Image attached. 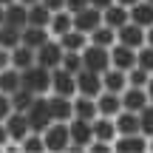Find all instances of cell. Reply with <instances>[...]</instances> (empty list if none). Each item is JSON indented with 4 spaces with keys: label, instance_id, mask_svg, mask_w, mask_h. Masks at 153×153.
Here are the masks:
<instances>
[{
    "label": "cell",
    "instance_id": "1",
    "mask_svg": "<svg viewBox=\"0 0 153 153\" xmlns=\"http://www.w3.org/2000/svg\"><path fill=\"white\" fill-rule=\"evenodd\" d=\"M45 153H65L68 150V122H51L40 131Z\"/></svg>",
    "mask_w": 153,
    "mask_h": 153
},
{
    "label": "cell",
    "instance_id": "2",
    "mask_svg": "<svg viewBox=\"0 0 153 153\" xmlns=\"http://www.w3.org/2000/svg\"><path fill=\"white\" fill-rule=\"evenodd\" d=\"M20 79H23V88H28V91L34 94V97H45L51 88V71L43 65H28L26 71H20Z\"/></svg>",
    "mask_w": 153,
    "mask_h": 153
},
{
    "label": "cell",
    "instance_id": "3",
    "mask_svg": "<svg viewBox=\"0 0 153 153\" xmlns=\"http://www.w3.org/2000/svg\"><path fill=\"white\" fill-rule=\"evenodd\" d=\"M94 142L91 133V122L85 119H68V153H85L88 145Z\"/></svg>",
    "mask_w": 153,
    "mask_h": 153
},
{
    "label": "cell",
    "instance_id": "4",
    "mask_svg": "<svg viewBox=\"0 0 153 153\" xmlns=\"http://www.w3.org/2000/svg\"><path fill=\"white\" fill-rule=\"evenodd\" d=\"M23 114H26V119H28V128H31V131H43L45 125H51V111H48V94H45V97H34L31 99V105H28L26 111H23Z\"/></svg>",
    "mask_w": 153,
    "mask_h": 153
},
{
    "label": "cell",
    "instance_id": "5",
    "mask_svg": "<svg viewBox=\"0 0 153 153\" xmlns=\"http://www.w3.org/2000/svg\"><path fill=\"white\" fill-rule=\"evenodd\" d=\"M116 43L128 45V48H139V45L150 43V28H142L136 26V23H122L119 28H116Z\"/></svg>",
    "mask_w": 153,
    "mask_h": 153
},
{
    "label": "cell",
    "instance_id": "6",
    "mask_svg": "<svg viewBox=\"0 0 153 153\" xmlns=\"http://www.w3.org/2000/svg\"><path fill=\"white\" fill-rule=\"evenodd\" d=\"M79 57H82V68H85V71L102 74L105 68H111V62H108V48H99V45H91V43H88L85 48L79 51Z\"/></svg>",
    "mask_w": 153,
    "mask_h": 153
},
{
    "label": "cell",
    "instance_id": "7",
    "mask_svg": "<svg viewBox=\"0 0 153 153\" xmlns=\"http://www.w3.org/2000/svg\"><path fill=\"white\" fill-rule=\"evenodd\" d=\"M60 60H62V45L57 43L54 37H48L37 51H34V62H37V65H43V68H48V71L60 65Z\"/></svg>",
    "mask_w": 153,
    "mask_h": 153
},
{
    "label": "cell",
    "instance_id": "8",
    "mask_svg": "<svg viewBox=\"0 0 153 153\" xmlns=\"http://www.w3.org/2000/svg\"><path fill=\"white\" fill-rule=\"evenodd\" d=\"M119 102H122V108H125V111H139V108H145L148 102H153V97H150V88L125 85V88H122V94H119Z\"/></svg>",
    "mask_w": 153,
    "mask_h": 153
},
{
    "label": "cell",
    "instance_id": "9",
    "mask_svg": "<svg viewBox=\"0 0 153 153\" xmlns=\"http://www.w3.org/2000/svg\"><path fill=\"white\" fill-rule=\"evenodd\" d=\"M48 94H57V97H74L76 94V82H74V74L65 71V68H51V88Z\"/></svg>",
    "mask_w": 153,
    "mask_h": 153
},
{
    "label": "cell",
    "instance_id": "10",
    "mask_svg": "<svg viewBox=\"0 0 153 153\" xmlns=\"http://www.w3.org/2000/svg\"><path fill=\"white\" fill-rule=\"evenodd\" d=\"M114 150L116 153H148L150 150V139L142 133H125V136L114 139Z\"/></svg>",
    "mask_w": 153,
    "mask_h": 153
},
{
    "label": "cell",
    "instance_id": "11",
    "mask_svg": "<svg viewBox=\"0 0 153 153\" xmlns=\"http://www.w3.org/2000/svg\"><path fill=\"white\" fill-rule=\"evenodd\" d=\"M108 62H111V68L128 71V68L136 65V48H128V45H122V43H114L108 48Z\"/></svg>",
    "mask_w": 153,
    "mask_h": 153
},
{
    "label": "cell",
    "instance_id": "12",
    "mask_svg": "<svg viewBox=\"0 0 153 153\" xmlns=\"http://www.w3.org/2000/svg\"><path fill=\"white\" fill-rule=\"evenodd\" d=\"M74 82H76V94H82V97H97L99 91H102V79H99V74L94 71H85V68H79V71L74 74Z\"/></svg>",
    "mask_w": 153,
    "mask_h": 153
},
{
    "label": "cell",
    "instance_id": "13",
    "mask_svg": "<svg viewBox=\"0 0 153 153\" xmlns=\"http://www.w3.org/2000/svg\"><path fill=\"white\" fill-rule=\"evenodd\" d=\"M91 133L97 142H108L114 148V139H116V125H114V116H94L91 119Z\"/></svg>",
    "mask_w": 153,
    "mask_h": 153
},
{
    "label": "cell",
    "instance_id": "14",
    "mask_svg": "<svg viewBox=\"0 0 153 153\" xmlns=\"http://www.w3.org/2000/svg\"><path fill=\"white\" fill-rule=\"evenodd\" d=\"M3 122H6V131H9V139H11V142H17V145L26 139L28 131H31V128H28V119H26V114H23V111H11V114L6 116Z\"/></svg>",
    "mask_w": 153,
    "mask_h": 153
},
{
    "label": "cell",
    "instance_id": "15",
    "mask_svg": "<svg viewBox=\"0 0 153 153\" xmlns=\"http://www.w3.org/2000/svg\"><path fill=\"white\" fill-rule=\"evenodd\" d=\"M74 17V28L76 31H82V34H91L94 28L102 23V11L99 9H94V6H88V9H82V11H76Z\"/></svg>",
    "mask_w": 153,
    "mask_h": 153
},
{
    "label": "cell",
    "instance_id": "16",
    "mask_svg": "<svg viewBox=\"0 0 153 153\" xmlns=\"http://www.w3.org/2000/svg\"><path fill=\"white\" fill-rule=\"evenodd\" d=\"M94 102H97V114L99 116H116L122 111L119 94H114V91H99L97 97H94Z\"/></svg>",
    "mask_w": 153,
    "mask_h": 153
},
{
    "label": "cell",
    "instance_id": "17",
    "mask_svg": "<svg viewBox=\"0 0 153 153\" xmlns=\"http://www.w3.org/2000/svg\"><path fill=\"white\" fill-rule=\"evenodd\" d=\"M128 20L142 26V28H153V3H148V0L133 3L131 9H128Z\"/></svg>",
    "mask_w": 153,
    "mask_h": 153
},
{
    "label": "cell",
    "instance_id": "18",
    "mask_svg": "<svg viewBox=\"0 0 153 153\" xmlns=\"http://www.w3.org/2000/svg\"><path fill=\"white\" fill-rule=\"evenodd\" d=\"M71 28H74V17H71V11H65V9L51 11V20H48V34H51V37H62V34L71 31Z\"/></svg>",
    "mask_w": 153,
    "mask_h": 153
},
{
    "label": "cell",
    "instance_id": "19",
    "mask_svg": "<svg viewBox=\"0 0 153 153\" xmlns=\"http://www.w3.org/2000/svg\"><path fill=\"white\" fill-rule=\"evenodd\" d=\"M114 125H116V136L142 133V131H139V114H136V111H125V108H122L119 114L114 116Z\"/></svg>",
    "mask_w": 153,
    "mask_h": 153
},
{
    "label": "cell",
    "instance_id": "20",
    "mask_svg": "<svg viewBox=\"0 0 153 153\" xmlns=\"http://www.w3.org/2000/svg\"><path fill=\"white\" fill-rule=\"evenodd\" d=\"M48 111H51V119L68 122V119L74 116V111H71V97H57V94H48Z\"/></svg>",
    "mask_w": 153,
    "mask_h": 153
},
{
    "label": "cell",
    "instance_id": "21",
    "mask_svg": "<svg viewBox=\"0 0 153 153\" xmlns=\"http://www.w3.org/2000/svg\"><path fill=\"white\" fill-rule=\"evenodd\" d=\"M71 111H74V119H85L91 122L97 116V102L91 97H82V94H74L71 97Z\"/></svg>",
    "mask_w": 153,
    "mask_h": 153
},
{
    "label": "cell",
    "instance_id": "22",
    "mask_svg": "<svg viewBox=\"0 0 153 153\" xmlns=\"http://www.w3.org/2000/svg\"><path fill=\"white\" fill-rule=\"evenodd\" d=\"M99 79H102V91H114V94H122V88L128 85L125 71H119V68H105Z\"/></svg>",
    "mask_w": 153,
    "mask_h": 153
},
{
    "label": "cell",
    "instance_id": "23",
    "mask_svg": "<svg viewBox=\"0 0 153 153\" xmlns=\"http://www.w3.org/2000/svg\"><path fill=\"white\" fill-rule=\"evenodd\" d=\"M48 37H51L48 28H37V26H26V28L20 31V43H23V45H28L31 51H37Z\"/></svg>",
    "mask_w": 153,
    "mask_h": 153
},
{
    "label": "cell",
    "instance_id": "24",
    "mask_svg": "<svg viewBox=\"0 0 153 153\" xmlns=\"http://www.w3.org/2000/svg\"><path fill=\"white\" fill-rule=\"evenodd\" d=\"M26 14H28V6H23V3H17V0H14V3L6 6V20L3 23L23 31V28H26Z\"/></svg>",
    "mask_w": 153,
    "mask_h": 153
},
{
    "label": "cell",
    "instance_id": "25",
    "mask_svg": "<svg viewBox=\"0 0 153 153\" xmlns=\"http://www.w3.org/2000/svg\"><path fill=\"white\" fill-rule=\"evenodd\" d=\"M102 23L116 31L122 23H128V9H125V6H119V3H111L108 9H102Z\"/></svg>",
    "mask_w": 153,
    "mask_h": 153
},
{
    "label": "cell",
    "instance_id": "26",
    "mask_svg": "<svg viewBox=\"0 0 153 153\" xmlns=\"http://www.w3.org/2000/svg\"><path fill=\"white\" fill-rule=\"evenodd\" d=\"M54 40L62 45V51H82L88 45V34L76 31V28H71V31H65L62 37H54Z\"/></svg>",
    "mask_w": 153,
    "mask_h": 153
},
{
    "label": "cell",
    "instance_id": "27",
    "mask_svg": "<svg viewBox=\"0 0 153 153\" xmlns=\"http://www.w3.org/2000/svg\"><path fill=\"white\" fill-rule=\"evenodd\" d=\"M88 43H91V45H99V48H111V45L116 43V31H114V28H108L105 23H99V26L88 34Z\"/></svg>",
    "mask_w": 153,
    "mask_h": 153
},
{
    "label": "cell",
    "instance_id": "28",
    "mask_svg": "<svg viewBox=\"0 0 153 153\" xmlns=\"http://www.w3.org/2000/svg\"><path fill=\"white\" fill-rule=\"evenodd\" d=\"M9 57H11V68H17V71H26L28 65H34V51L28 48V45H14V48L9 51Z\"/></svg>",
    "mask_w": 153,
    "mask_h": 153
},
{
    "label": "cell",
    "instance_id": "29",
    "mask_svg": "<svg viewBox=\"0 0 153 153\" xmlns=\"http://www.w3.org/2000/svg\"><path fill=\"white\" fill-rule=\"evenodd\" d=\"M48 20H51V11L45 9L43 3H34V6H28V14H26V26L48 28Z\"/></svg>",
    "mask_w": 153,
    "mask_h": 153
},
{
    "label": "cell",
    "instance_id": "30",
    "mask_svg": "<svg viewBox=\"0 0 153 153\" xmlns=\"http://www.w3.org/2000/svg\"><path fill=\"white\" fill-rule=\"evenodd\" d=\"M125 79H128V85L150 88V85H153V71H145V68L133 65V68H128V71H125Z\"/></svg>",
    "mask_w": 153,
    "mask_h": 153
},
{
    "label": "cell",
    "instance_id": "31",
    "mask_svg": "<svg viewBox=\"0 0 153 153\" xmlns=\"http://www.w3.org/2000/svg\"><path fill=\"white\" fill-rule=\"evenodd\" d=\"M23 85V79H20V71L17 68H3L0 71V94H11V91H17V88Z\"/></svg>",
    "mask_w": 153,
    "mask_h": 153
},
{
    "label": "cell",
    "instance_id": "32",
    "mask_svg": "<svg viewBox=\"0 0 153 153\" xmlns=\"http://www.w3.org/2000/svg\"><path fill=\"white\" fill-rule=\"evenodd\" d=\"M31 99H34V94L28 91V88H17V91H11L9 94V102H11V111H26L28 105H31Z\"/></svg>",
    "mask_w": 153,
    "mask_h": 153
},
{
    "label": "cell",
    "instance_id": "33",
    "mask_svg": "<svg viewBox=\"0 0 153 153\" xmlns=\"http://www.w3.org/2000/svg\"><path fill=\"white\" fill-rule=\"evenodd\" d=\"M14 45H20V28H11V26H0V48L11 51Z\"/></svg>",
    "mask_w": 153,
    "mask_h": 153
},
{
    "label": "cell",
    "instance_id": "34",
    "mask_svg": "<svg viewBox=\"0 0 153 153\" xmlns=\"http://www.w3.org/2000/svg\"><path fill=\"white\" fill-rule=\"evenodd\" d=\"M139 114V131H142V136H153V102H148L145 108L136 111Z\"/></svg>",
    "mask_w": 153,
    "mask_h": 153
},
{
    "label": "cell",
    "instance_id": "35",
    "mask_svg": "<svg viewBox=\"0 0 153 153\" xmlns=\"http://www.w3.org/2000/svg\"><path fill=\"white\" fill-rule=\"evenodd\" d=\"M20 153H45V148H43V136H40L37 131H28L26 139L20 142Z\"/></svg>",
    "mask_w": 153,
    "mask_h": 153
},
{
    "label": "cell",
    "instance_id": "36",
    "mask_svg": "<svg viewBox=\"0 0 153 153\" xmlns=\"http://www.w3.org/2000/svg\"><path fill=\"white\" fill-rule=\"evenodd\" d=\"M136 65L145 68V71H153V45L150 43H145V45L136 48Z\"/></svg>",
    "mask_w": 153,
    "mask_h": 153
},
{
    "label": "cell",
    "instance_id": "37",
    "mask_svg": "<svg viewBox=\"0 0 153 153\" xmlns=\"http://www.w3.org/2000/svg\"><path fill=\"white\" fill-rule=\"evenodd\" d=\"M60 68H65V71L76 74V71H79V68H82V57H79V51H62Z\"/></svg>",
    "mask_w": 153,
    "mask_h": 153
},
{
    "label": "cell",
    "instance_id": "38",
    "mask_svg": "<svg viewBox=\"0 0 153 153\" xmlns=\"http://www.w3.org/2000/svg\"><path fill=\"white\" fill-rule=\"evenodd\" d=\"M88 6H91V0H65V11H71V14L88 9Z\"/></svg>",
    "mask_w": 153,
    "mask_h": 153
},
{
    "label": "cell",
    "instance_id": "39",
    "mask_svg": "<svg viewBox=\"0 0 153 153\" xmlns=\"http://www.w3.org/2000/svg\"><path fill=\"white\" fill-rule=\"evenodd\" d=\"M11 114V102H9V94H0V122Z\"/></svg>",
    "mask_w": 153,
    "mask_h": 153
},
{
    "label": "cell",
    "instance_id": "40",
    "mask_svg": "<svg viewBox=\"0 0 153 153\" xmlns=\"http://www.w3.org/2000/svg\"><path fill=\"white\" fill-rule=\"evenodd\" d=\"M48 11H57V9H65V0H40Z\"/></svg>",
    "mask_w": 153,
    "mask_h": 153
},
{
    "label": "cell",
    "instance_id": "41",
    "mask_svg": "<svg viewBox=\"0 0 153 153\" xmlns=\"http://www.w3.org/2000/svg\"><path fill=\"white\" fill-rule=\"evenodd\" d=\"M11 65V57H9V51L6 48H0V71H3V68H9Z\"/></svg>",
    "mask_w": 153,
    "mask_h": 153
},
{
    "label": "cell",
    "instance_id": "42",
    "mask_svg": "<svg viewBox=\"0 0 153 153\" xmlns=\"http://www.w3.org/2000/svg\"><path fill=\"white\" fill-rule=\"evenodd\" d=\"M6 142H11V139H9V131H6V122H0V150H3Z\"/></svg>",
    "mask_w": 153,
    "mask_h": 153
},
{
    "label": "cell",
    "instance_id": "43",
    "mask_svg": "<svg viewBox=\"0 0 153 153\" xmlns=\"http://www.w3.org/2000/svg\"><path fill=\"white\" fill-rule=\"evenodd\" d=\"M111 3H114V0H91V6H94V9H99V11H102V9H108Z\"/></svg>",
    "mask_w": 153,
    "mask_h": 153
},
{
    "label": "cell",
    "instance_id": "44",
    "mask_svg": "<svg viewBox=\"0 0 153 153\" xmlns=\"http://www.w3.org/2000/svg\"><path fill=\"white\" fill-rule=\"evenodd\" d=\"M114 3H119V6H125V9H131L133 3H139V0H114Z\"/></svg>",
    "mask_w": 153,
    "mask_h": 153
},
{
    "label": "cell",
    "instance_id": "45",
    "mask_svg": "<svg viewBox=\"0 0 153 153\" xmlns=\"http://www.w3.org/2000/svg\"><path fill=\"white\" fill-rule=\"evenodd\" d=\"M17 3H23V6H34V3H40V0H17Z\"/></svg>",
    "mask_w": 153,
    "mask_h": 153
},
{
    "label": "cell",
    "instance_id": "46",
    "mask_svg": "<svg viewBox=\"0 0 153 153\" xmlns=\"http://www.w3.org/2000/svg\"><path fill=\"white\" fill-rule=\"evenodd\" d=\"M3 20H6V6H0V26H3Z\"/></svg>",
    "mask_w": 153,
    "mask_h": 153
},
{
    "label": "cell",
    "instance_id": "47",
    "mask_svg": "<svg viewBox=\"0 0 153 153\" xmlns=\"http://www.w3.org/2000/svg\"><path fill=\"white\" fill-rule=\"evenodd\" d=\"M9 3H14V0H0V6H9Z\"/></svg>",
    "mask_w": 153,
    "mask_h": 153
},
{
    "label": "cell",
    "instance_id": "48",
    "mask_svg": "<svg viewBox=\"0 0 153 153\" xmlns=\"http://www.w3.org/2000/svg\"><path fill=\"white\" fill-rule=\"evenodd\" d=\"M148 3H153V0H148Z\"/></svg>",
    "mask_w": 153,
    "mask_h": 153
}]
</instances>
